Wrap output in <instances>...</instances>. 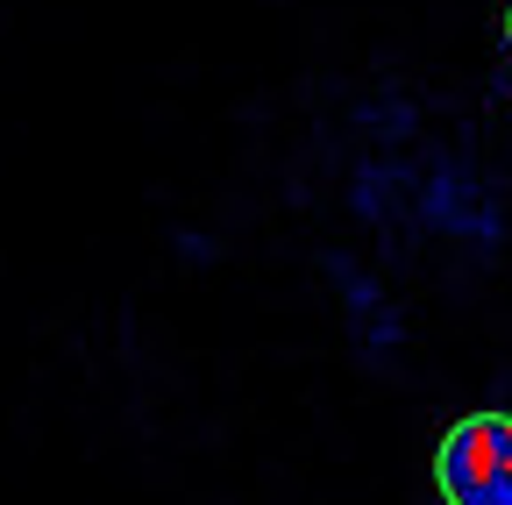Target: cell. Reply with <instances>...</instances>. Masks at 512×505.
<instances>
[{"mask_svg":"<svg viewBox=\"0 0 512 505\" xmlns=\"http://www.w3.org/2000/svg\"><path fill=\"white\" fill-rule=\"evenodd\" d=\"M363 129H384V143H406V129H413V107H363Z\"/></svg>","mask_w":512,"mask_h":505,"instance_id":"5","label":"cell"},{"mask_svg":"<svg viewBox=\"0 0 512 505\" xmlns=\"http://www.w3.org/2000/svg\"><path fill=\"white\" fill-rule=\"evenodd\" d=\"M413 200H420V171L392 164V157H363L349 171V207L370 221V228H399L413 221Z\"/></svg>","mask_w":512,"mask_h":505,"instance_id":"4","label":"cell"},{"mask_svg":"<svg viewBox=\"0 0 512 505\" xmlns=\"http://www.w3.org/2000/svg\"><path fill=\"white\" fill-rule=\"evenodd\" d=\"M505 43H512V0H505Z\"/></svg>","mask_w":512,"mask_h":505,"instance_id":"6","label":"cell"},{"mask_svg":"<svg viewBox=\"0 0 512 505\" xmlns=\"http://www.w3.org/2000/svg\"><path fill=\"white\" fill-rule=\"evenodd\" d=\"M434 491L441 505H512V413L505 406H477L441 434Z\"/></svg>","mask_w":512,"mask_h":505,"instance_id":"1","label":"cell"},{"mask_svg":"<svg viewBox=\"0 0 512 505\" xmlns=\"http://www.w3.org/2000/svg\"><path fill=\"white\" fill-rule=\"evenodd\" d=\"M413 221H427V228H441V235H463V242H477L484 257L505 242L498 193H491V185H484L470 164H456V157H441V164H427V171H420Z\"/></svg>","mask_w":512,"mask_h":505,"instance_id":"2","label":"cell"},{"mask_svg":"<svg viewBox=\"0 0 512 505\" xmlns=\"http://www.w3.org/2000/svg\"><path fill=\"white\" fill-rule=\"evenodd\" d=\"M328 278H335L342 299H349V349H356L370 370H384V363L399 356V342H406L399 306L384 299V285H377L363 264H349V257H328Z\"/></svg>","mask_w":512,"mask_h":505,"instance_id":"3","label":"cell"},{"mask_svg":"<svg viewBox=\"0 0 512 505\" xmlns=\"http://www.w3.org/2000/svg\"><path fill=\"white\" fill-rule=\"evenodd\" d=\"M505 93H512V86H505Z\"/></svg>","mask_w":512,"mask_h":505,"instance_id":"7","label":"cell"}]
</instances>
